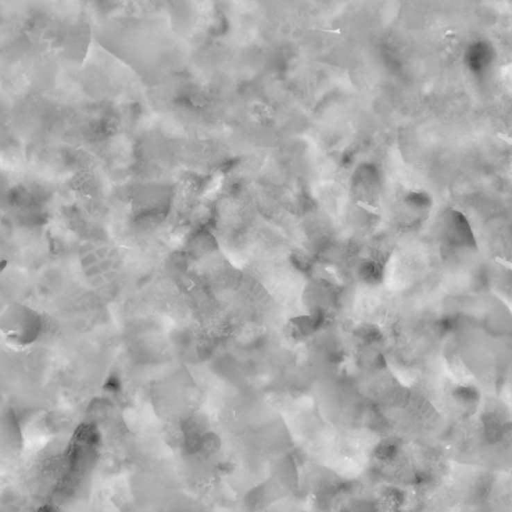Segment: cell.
I'll return each mask as SVG.
<instances>
[{"mask_svg":"<svg viewBox=\"0 0 512 512\" xmlns=\"http://www.w3.org/2000/svg\"><path fill=\"white\" fill-rule=\"evenodd\" d=\"M454 396L459 402H475L479 400L480 394L475 387L470 386V385H461L455 389Z\"/></svg>","mask_w":512,"mask_h":512,"instance_id":"6da1fadb","label":"cell"}]
</instances>
